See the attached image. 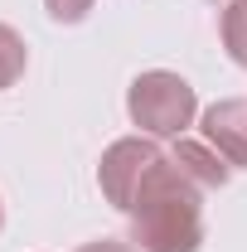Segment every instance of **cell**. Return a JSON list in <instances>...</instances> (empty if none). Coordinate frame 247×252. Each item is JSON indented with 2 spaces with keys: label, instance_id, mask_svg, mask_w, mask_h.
<instances>
[{
  "label": "cell",
  "instance_id": "cell-1",
  "mask_svg": "<svg viewBox=\"0 0 247 252\" xmlns=\"http://www.w3.org/2000/svg\"><path fill=\"white\" fill-rule=\"evenodd\" d=\"M131 248L136 252H199L204 248V189L170 156L151 165L131 199Z\"/></svg>",
  "mask_w": 247,
  "mask_h": 252
},
{
  "label": "cell",
  "instance_id": "cell-2",
  "mask_svg": "<svg viewBox=\"0 0 247 252\" xmlns=\"http://www.w3.org/2000/svg\"><path fill=\"white\" fill-rule=\"evenodd\" d=\"M126 112L131 122L141 126V136H185V126L199 112V97L180 73L170 68H151V73H136L131 88H126Z\"/></svg>",
  "mask_w": 247,
  "mask_h": 252
},
{
  "label": "cell",
  "instance_id": "cell-3",
  "mask_svg": "<svg viewBox=\"0 0 247 252\" xmlns=\"http://www.w3.org/2000/svg\"><path fill=\"white\" fill-rule=\"evenodd\" d=\"M160 156H165V151L155 146V136H122V141H112V146L102 151V165H97V189H102V199L126 214L131 199H136V189H141V180L151 175V165Z\"/></svg>",
  "mask_w": 247,
  "mask_h": 252
},
{
  "label": "cell",
  "instance_id": "cell-4",
  "mask_svg": "<svg viewBox=\"0 0 247 252\" xmlns=\"http://www.w3.org/2000/svg\"><path fill=\"white\" fill-rule=\"evenodd\" d=\"M204 141L233 170H247V97H223L204 112Z\"/></svg>",
  "mask_w": 247,
  "mask_h": 252
},
{
  "label": "cell",
  "instance_id": "cell-5",
  "mask_svg": "<svg viewBox=\"0 0 247 252\" xmlns=\"http://www.w3.org/2000/svg\"><path fill=\"white\" fill-rule=\"evenodd\" d=\"M170 160H175V165H180V170H185V175L204 189V194L223 189V185H228V175H233V165L218 156L209 141H189V136H180V141H175Z\"/></svg>",
  "mask_w": 247,
  "mask_h": 252
},
{
  "label": "cell",
  "instance_id": "cell-6",
  "mask_svg": "<svg viewBox=\"0 0 247 252\" xmlns=\"http://www.w3.org/2000/svg\"><path fill=\"white\" fill-rule=\"evenodd\" d=\"M218 39L228 49V59L247 68V0H228L223 15H218Z\"/></svg>",
  "mask_w": 247,
  "mask_h": 252
},
{
  "label": "cell",
  "instance_id": "cell-7",
  "mask_svg": "<svg viewBox=\"0 0 247 252\" xmlns=\"http://www.w3.org/2000/svg\"><path fill=\"white\" fill-rule=\"evenodd\" d=\"M25 68H30V49H25V39L10 30V25H0V93L15 88V83L25 78Z\"/></svg>",
  "mask_w": 247,
  "mask_h": 252
},
{
  "label": "cell",
  "instance_id": "cell-8",
  "mask_svg": "<svg viewBox=\"0 0 247 252\" xmlns=\"http://www.w3.org/2000/svg\"><path fill=\"white\" fill-rule=\"evenodd\" d=\"M93 5H97V0H44V10H49L54 25H83Z\"/></svg>",
  "mask_w": 247,
  "mask_h": 252
},
{
  "label": "cell",
  "instance_id": "cell-9",
  "mask_svg": "<svg viewBox=\"0 0 247 252\" xmlns=\"http://www.w3.org/2000/svg\"><path fill=\"white\" fill-rule=\"evenodd\" d=\"M78 252H136V248L122 243V238H97V243H83Z\"/></svg>",
  "mask_w": 247,
  "mask_h": 252
},
{
  "label": "cell",
  "instance_id": "cell-10",
  "mask_svg": "<svg viewBox=\"0 0 247 252\" xmlns=\"http://www.w3.org/2000/svg\"><path fill=\"white\" fill-rule=\"evenodd\" d=\"M0 228H5V204H0Z\"/></svg>",
  "mask_w": 247,
  "mask_h": 252
}]
</instances>
